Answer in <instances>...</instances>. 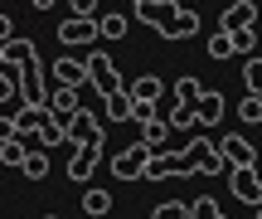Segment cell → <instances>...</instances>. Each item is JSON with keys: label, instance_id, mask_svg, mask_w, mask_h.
Listing matches in <instances>:
<instances>
[{"label": "cell", "instance_id": "obj_1", "mask_svg": "<svg viewBox=\"0 0 262 219\" xmlns=\"http://www.w3.org/2000/svg\"><path fill=\"white\" fill-rule=\"evenodd\" d=\"M83 64H88V83H93V93H97V97L122 93V73H117V58H112V54L93 49V54H88Z\"/></svg>", "mask_w": 262, "mask_h": 219}, {"label": "cell", "instance_id": "obj_2", "mask_svg": "<svg viewBox=\"0 0 262 219\" xmlns=\"http://www.w3.org/2000/svg\"><path fill=\"white\" fill-rule=\"evenodd\" d=\"M102 142L107 136H93V142H78L73 156H68V181H93L97 161H102Z\"/></svg>", "mask_w": 262, "mask_h": 219}, {"label": "cell", "instance_id": "obj_3", "mask_svg": "<svg viewBox=\"0 0 262 219\" xmlns=\"http://www.w3.org/2000/svg\"><path fill=\"white\" fill-rule=\"evenodd\" d=\"M44 83H54V88H83L88 83V64L73 58V54H63V58H54V68L44 73Z\"/></svg>", "mask_w": 262, "mask_h": 219}, {"label": "cell", "instance_id": "obj_4", "mask_svg": "<svg viewBox=\"0 0 262 219\" xmlns=\"http://www.w3.org/2000/svg\"><path fill=\"white\" fill-rule=\"evenodd\" d=\"M228 190H233V200H243V205H262V181H257V171L253 166H233V175H228Z\"/></svg>", "mask_w": 262, "mask_h": 219}, {"label": "cell", "instance_id": "obj_5", "mask_svg": "<svg viewBox=\"0 0 262 219\" xmlns=\"http://www.w3.org/2000/svg\"><path fill=\"white\" fill-rule=\"evenodd\" d=\"M146 156H150V151L136 142V146H126V151H117L107 166H112V175H117V181H141V171H146Z\"/></svg>", "mask_w": 262, "mask_h": 219}, {"label": "cell", "instance_id": "obj_6", "mask_svg": "<svg viewBox=\"0 0 262 219\" xmlns=\"http://www.w3.org/2000/svg\"><path fill=\"white\" fill-rule=\"evenodd\" d=\"M219 151H224V161H228V166H257V146L248 142L243 132L219 136Z\"/></svg>", "mask_w": 262, "mask_h": 219}, {"label": "cell", "instance_id": "obj_7", "mask_svg": "<svg viewBox=\"0 0 262 219\" xmlns=\"http://www.w3.org/2000/svg\"><path fill=\"white\" fill-rule=\"evenodd\" d=\"M44 107H49V117H54V122H68V117H73L83 103H78V88H54V83H49Z\"/></svg>", "mask_w": 262, "mask_h": 219}, {"label": "cell", "instance_id": "obj_8", "mask_svg": "<svg viewBox=\"0 0 262 219\" xmlns=\"http://www.w3.org/2000/svg\"><path fill=\"white\" fill-rule=\"evenodd\" d=\"M63 132H68V142H73V146H78V142H93V136H107V132H102V122H97L88 107H78V112L68 117V122H63Z\"/></svg>", "mask_w": 262, "mask_h": 219}, {"label": "cell", "instance_id": "obj_9", "mask_svg": "<svg viewBox=\"0 0 262 219\" xmlns=\"http://www.w3.org/2000/svg\"><path fill=\"white\" fill-rule=\"evenodd\" d=\"M253 25H257V0H238V5H228L224 19H219L224 34H238V29H253Z\"/></svg>", "mask_w": 262, "mask_h": 219}, {"label": "cell", "instance_id": "obj_10", "mask_svg": "<svg viewBox=\"0 0 262 219\" xmlns=\"http://www.w3.org/2000/svg\"><path fill=\"white\" fill-rule=\"evenodd\" d=\"M44 122H49V107H34V103H19L15 107V132L25 136V146L39 136V127H44Z\"/></svg>", "mask_w": 262, "mask_h": 219}, {"label": "cell", "instance_id": "obj_11", "mask_svg": "<svg viewBox=\"0 0 262 219\" xmlns=\"http://www.w3.org/2000/svg\"><path fill=\"white\" fill-rule=\"evenodd\" d=\"M58 39H63L68 49H78V44H93V39H97V19H78V15H68L63 25H58Z\"/></svg>", "mask_w": 262, "mask_h": 219}, {"label": "cell", "instance_id": "obj_12", "mask_svg": "<svg viewBox=\"0 0 262 219\" xmlns=\"http://www.w3.org/2000/svg\"><path fill=\"white\" fill-rule=\"evenodd\" d=\"M122 93L131 103H160V97H165V83H160L156 73H141V78H131V83H122Z\"/></svg>", "mask_w": 262, "mask_h": 219}, {"label": "cell", "instance_id": "obj_13", "mask_svg": "<svg viewBox=\"0 0 262 219\" xmlns=\"http://www.w3.org/2000/svg\"><path fill=\"white\" fill-rule=\"evenodd\" d=\"M156 34H165V39H194V34H199V15H194V10H185V5H180L175 15H170L165 25L156 29Z\"/></svg>", "mask_w": 262, "mask_h": 219}, {"label": "cell", "instance_id": "obj_14", "mask_svg": "<svg viewBox=\"0 0 262 219\" xmlns=\"http://www.w3.org/2000/svg\"><path fill=\"white\" fill-rule=\"evenodd\" d=\"M214 122H224V93L204 88V97L194 103V127H214Z\"/></svg>", "mask_w": 262, "mask_h": 219}, {"label": "cell", "instance_id": "obj_15", "mask_svg": "<svg viewBox=\"0 0 262 219\" xmlns=\"http://www.w3.org/2000/svg\"><path fill=\"white\" fill-rule=\"evenodd\" d=\"M83 214L107 219V214H112V190H102V185H88V190H83Z\"/></svg>", "mask_w": 262, "mask_h": 219}, {"label": "cell", "instance_id": "obj_16", "mask_svg": "<svg viewBox=\"0 0 262 219\" xmlns=\"http://www.w3.org/2000/svg\"><path fill=\"white\" fill-rule=\"evenodd\" d=\"M131 19L126 15H97V39H126Z\"/></svg>", "mask_w": 262, "mask_h": 219}, {"label": "cell", "instance_id": "obj_17", "mask_svg": "<svg viewBox=\"0 0 262 219\" xmlns=\"http://www.w3.org/2000/svg\"><path fill=\"white\" fill-rule=\"evenodd\" d=\"M165 136H170V127L160 122V117H156V122H146V127H141V146H146L150 156H156V151H165Z\"/></svg>", "mask_w": 262, "mask_h": 219}, {"label": "cell", "instance_id": "obj_18", "mask_svg": "<svg viewBox=\"0 0 262 219\" xmlns=\"http://www.w3.org/2000/svg\"><path fill=\"white\" fill-rule=\"evenodd\" d=\"M160 122H165L170 132H189V127H194V107H189V103H175L165 117H160Z\"/></svg>", "mask_w": 262, "mask_h": 219}, {"label": "cell", "instance_id": "obj_19", "mask_svg": "<svg viewBox=\"0 0 262 219\" xmlns=\"http://www.w3.org/2000/svg\"><path fill=\"white\" fill-rule=\"evenodd\" d=\"M19 175H25V181H44V175H49V156H44V151H25Z\"/></svg>", "mask_w": 262, "mask_h": 219}, {"label": "cell", "instance_id": "obj_20", "mask_svg": "<svg viewBox=\"0 0 262 219\" xmlns=\"http://www.w3.org/2000/svg\"><path fill=\"white\" fill-rule=\"evenodd\" d=\"M102 112H107V122H131V97H126V93L102 97Z\"/></svg>", "mask_w": 262, "mask_h": 219}, {"label": "cell", "instance_id": "obj_21", "mask_svg": "<svg viewBox=\"0 0 262 219\" xmlns=\"http://www.w3.org/2000/svg\"><path fill=\"white\" fill-rule=\"evenodd\" d=\"M189 219H228V214L214 195H199V200H189Z\"/></svg>", "mask_w": 262, "mask_h": 219}, {"label": "cell", "instance_id": "obj_22", "mask_svg": "<svg viewBox=\"0 0 262 219\" xmlns=\"http://www.w3.org/2000/svg\"><path fill=\"white\" fill-rule=\"evenodd\" d=\"M170 97H175V103H189V107H194L199 97H204V83H199V78H180V83H175V93H170Z\"/></svg>", "mask_w": 262, "mask_h": 219}, {"label": "cell", "instance_id": "obj_23", "mask_svg": "<svg viewBox=\"0 0 262 219\" xmlns=\"http://www.w3.org/2000/svg\"><path fill=\"white\" fill-rule=\"evenodd\" d=\"M141 181H170V156H165V151L146 156V171H141Z\"/></svg>", "mask_w": 262, "mask_h": 219}, {"label": "cell", "instance_id": "obj_24", "mask_svg": "<svg viewBox=\"0 0 262 219\" xmlns=\"http://www.w3.org/2000/svg\"><path fill=\"white\" fill-rule=\"evenodd\" d=\"M243 88L253 97H262V58H243Z\"/></svg>", "mask_w": 262, "mask_h": 219}, {"label": "cell", "instance_id": "obj_25", "mask_svg": "<svg viewBox=\"0 0 262 219\" xmlns=\"http://www.w3.org/2000/svg\"><path fill=\"white\" fill-rule=\"evenodd\" d=\"M34 142H39V146H63V142H68V132H63V122H54V117H49V122L39 127Z\"/></svg>", "mask_w": 262, "mask_h": 219}, {"label": "cell", "instance_id": "obj_26", "mask_svg": "<svg viewBox=\"0 0 262 219\" xmlns=\"http://www.w3.org/2000/svg\"><path fill=\"white\" fill-rule=\"evenodd\" d=\"M238 117H243V127H257V122H262V97L243 93V103H238Z\"/></svg>", "mask_w": 262, "mask_h": 219}, {"label": "cell", "instance_id": "obj_27", "mask_svg": "<svg viewBox=\"0 0 262 219\" xmlns=\"http://www.w3.org/2000/svg\"><path fill=\"white\" fill-rule=\"evenodd\" d=\"M25 151H29V146H25V136H15V142H0V161H5V166H15V171H19V161H25Z\"/></svg>", "mask_w": 262, "mask_h": 219}, {"label": "cell", "instance_id": "obj_28", "mask_svg": "<svg viewBox=\"0 0 262 219\" xmlns=\"http://www.w3.org/2000/svg\"><path fill=\"white\" fill-rule=\"evenodd\" d=\"M209 58H233V39H228L224 29H214V34H209Z\"/></svg>", "mask_w": 262, "mask_h": 219}, {"label": "cell", "instance_id": "obj_29", "mask_svg": "<svg viewBox=\"0 0 262 219\" xmlns=\"http://www.w3.org/2000/svg\"><path fill=\"white\" fill-rule=\"evenodd\" d=\"M150 219H189V205L185 200H165V205H156Z\"/></svg>", "mask_w": 262, "mask_h": 219}, {"label": "cell", "instance_id": "obj_30", "mask_svg": "<svg viewBox=\"0 0 262 219\" xmlns=\"http://www.w3.org/2000/svg\"><path fill=\"white\" fill-rule=\"evenodd\" d=\"M0 103H15V107H19V83H15L10 68H0Z\"/></svg>", "mask_w": 262, "mask_h": 219}, {"label": "cell", "instance_id": "obj_31", "mask_svg": "<svg viewBox=\"0 0 262 219\" xmlns=\"http://www.w3.org/2000/svg\"><path fill=\"white\" fill-rule=\"evenodd\" d=\"M228 39H233V54L253 58V49H257V34H253V29H238V34H228Z\"/></svg>", "mask_w": 262, "mask_h": 219}, {"label": "cell", "instance_id": "obj_32", "mask_svg": "<svg viewBox=\"0 0 262 219\" xmlns=\"http://www.w3.org/2000/svg\"><path fill=\"white\" fill-rule=\"evenodd\" d=\"M131 117H136L141 127H146V122H156V103H131Z\"/></svg>", "mask_w": 262, "mask_h": 219}, {"label": "cell", "instance_id": "obj_33", "mask_svg": "<svg viewBox=\"0 0 262 219\" xmlns=\"http://www.w3.org/2000/svg\"><path fill=\"white\" fill-rule=\"evenodd\" d=\"M78 19H97V0H68Z\"/></svg>", "mask_w": 262, "mask_h": 219}, {"label": "cell", "instance_id": "obj_34", "mask_svg": "<svg viewBox=\"0 0 262 219\" xmlns=\"http://www.w3.org/2000/svg\"><path fill=\"white\" fill-rule=\"evenodd\" d=\"M15 136H19L15 132V117H0V142H15Z\"/></svg>", "mask_w": 262, "mask_h": 219}, {"label": "cell", "instance_id": "obj_35", "mask_svg": "<svg viewBox=\"0 0 262 219\" xmlns=\"http://www.w3.org/2000/svg\"><path fill=\"white\" fill-rule=\"evenodd\" d=\"M10 25H15V19H10V15H0V44H10V39H15V29H10Z\"/></svg>", "mask_w": 262, "mask_h": 219}, {"label": "cell", "instance_id": "obj_36", "mask_svg": "<svg viewBox=\"0 0 262 219\" xmlns=\"http://www.w3.org/2000/svg\"><path fill=\"white\" fill-rule=\"evenodd\" d=\"M29 5H34V10H54V0H29Z\"/></svg>", "mask_w": 262, "mask_h": 219}, {"label": "cell", "instance_id": "obj_37", "mask_svg": "<svg viewBox=\"0 0 262 219\" xmlns=\"http://www.w3.org/2000/svg\"><path fill=\"white\" fill-rule=\"evenodd\" d=\"M0 68H10V64H5V44H0Z\"/></svg>", "mask_w": 262, "mask_h": 219}, {"label": "cell", "instance_id": "obj_38", "mask_svg": "<svg viewBox=\"0 0 262 219\" xmlns=\"http://www.w3.org/2000/svg\"><path fill=\"white\" fill-rule=\"evenodd\" d=\"M136 5H146V0H131V10H136Z\"/></svg>", "mask_w": 262, "mask_h": 219}, {"label": "cell", "instance_id": "obj_39", "mask_svg": "<svg viewBox=\"0 0 262 219\" xmlns=\"http://www.w3.org/2000/svg\"><path fill=\"white\" fill-rule=\"evenodd\" d=\"M257 219H262V205H257Z\"/></svg>", "mask_w": 262, "mask_h": 219}, {"label": "cell", "instance_id": "obj_40", "mask_svg": "<svg viewBox=\"0 0 262 219\" xmlns=\"http://www.w3.org/2000/svg\"><path fill=\"white\" fill-rule=\"evenodd\" d=\"M44 219H58V214H44Z\"/></svg>", "mask_w": 262, "mask_h": 219}, {"label": "cell", "instance_id": "obj_41", "mask_svg": "<svg viewBox=\"0 0 262 219\" xmlns=\"http://www.w3.org/2000/svg\"><path fill=\"white\" fill-rule=\"evenodd\" d=\"M83 219H93V214H83Z\"/></svg>", "mask_w": 262, "mask_h": 219}]
</instances>
